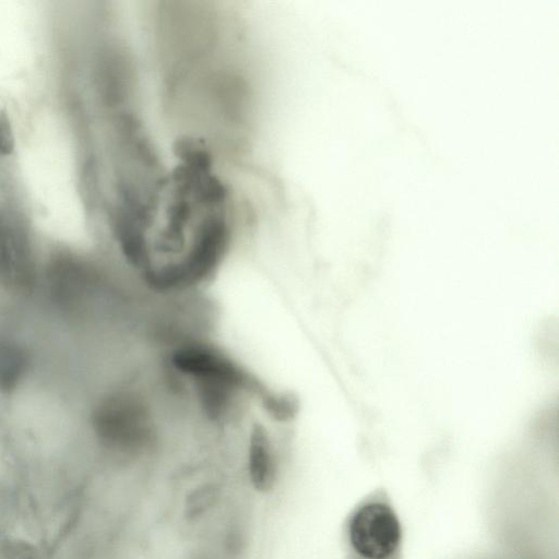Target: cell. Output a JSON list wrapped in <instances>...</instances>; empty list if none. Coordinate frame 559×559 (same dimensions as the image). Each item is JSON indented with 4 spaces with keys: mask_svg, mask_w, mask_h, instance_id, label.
I'll return each instance as SVG.
<instances>
[{
    "mask_svg": "<svg viewBox=\"0 0 559 559\" xmlns=\"http://www.w3.org/2000/svg\"><path fill=\"white\" fill-rule=\"evenodd\" d=\"M0 276L17 288H26L33 278L26 236L13 222L0 223Z\"/></svg>",
    "mask_w": 559,
    "mask_h": 559,
    "instance_id": "obj_2",
    "label": "cell"
},
{
    "mask_svg": "<svg viewBox=\"0 0 559 559\" xmlns=\"http://www.w3.org/2000/svg\"><path fill=\"white\" fill-rule=\"evenodd\" d=\"M14 150V134L5 111L0 112V157L10 155Z\"/></svg>",
    "mask_w": 559,
    "mask_h": 559,
    "instance_id": "obj_4",
    "label": "cell"
},
{
    "mask_svg": "<svg viewBox=\"0 0 559 559\" xmlns=\"http://www.w3.org/2000/svg\"><path fill=\"white\" fill-rule=\"evenodd\" d=\"M27 361L20 345L0 338V391L8 393L17 388L26 372Z\"/></svg>",
    "mask_w": 559,
    "mask_h": 559,
    "instance_id": "obj_3",
    "label": "cell"
},
{
    "mask_svg": "<svg viewBox=\"0 0 559 559\" xmlns=\"http://www.w3.org/2000/svg\"><path fill=\"white\" fill-rule=\"evenodd\" d=\"M345 559H402L403 530L386 492L369 493L344 524Z\"/></svg>",
    "mask_w": 559,
    "mask_h": 559,
    "instance_id": "obj_1",
    "label": "cell"
}]
</instances>
